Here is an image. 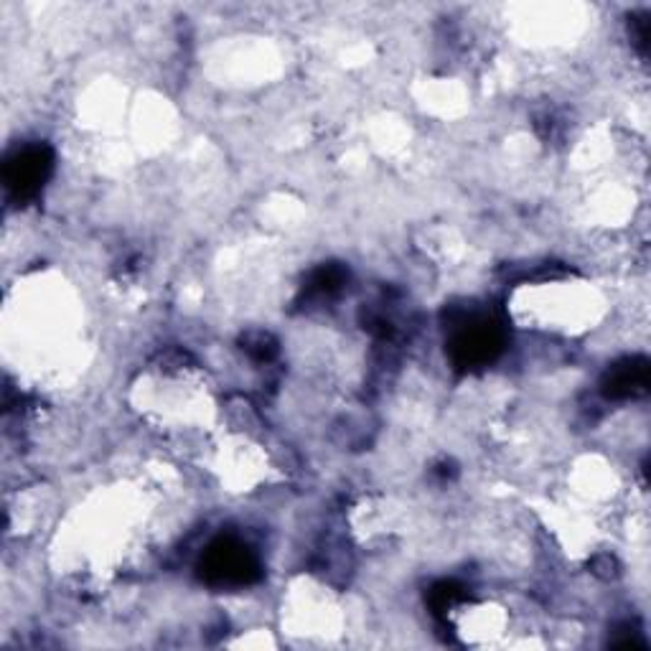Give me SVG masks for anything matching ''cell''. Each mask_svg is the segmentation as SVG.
<instances>
[{
  "mask_svg": "<svg viewBox=\"0 0 651 651\" xmlns=\"http://www.w3.org/2000/svg\"><path fill=\"white\" fill-rule=\"evenodd\" d=\"M242 349L255 359V362H270V359L278 354L276 339H272L268 331L247 333L242 339Z\"/></svg>",
  "mask_w": 651,
  "mask_h": 651,
  "instance_id": "obj_6",
  "label": "cell"
},
{
  "mask_svg": "<svg viewBox=\"0 0 651 651\" xmlns=\"http://www.w3.org/2000/svg\"><path fill=\"white\" fill-rule=\"evenodd\" d=\"M502 351V329L499 323L488 319H471L461 323V329L453 333L451 356L456 366H482Z\"/></svg>",
  "mask_w": 651,
  "mask_h": 651,
  "instance_id": "obj_3",
  "label": "cell"
},
{
  "mask_svg": "<svg viewBox=\"0 0 651 651\" xmlns=\"http://www.w3.org/2000/svg\"><path fill=\"white\" fill-rule=\"evenodd\" d=\"M202 578L217 588H242L260 578V562H257L250 547L235 537H221L207 547L202 558Z\"/></svg>",
  "mask_w": 651,
  "mask_h": 651,
  "instance_id": "obj_1",
  "label": "cell"
},
{
  "mask_svg": "<svg viewBox=\"0 0 651 651\" xmlns=\"http://www.w3.org/2000/svg\"><path fill=\"white\" fill-rule=\"evenodd\" d=\"M54 166V153L46 145H23L6 161L3 178L16 202H29L41 192Z\"/></svg>",
  "mask_w": 651,
  "mask_h": 651,
  "instance_id": "obj_2",
  "label": "cell"
},
{
  "mask_svg": "<svg viewBox=\"0 0 651 651\" xmlns=\"http://www.w3.org/2000/svg\"><path fill=\"white\" fill-rule=\"evenodd\" d=\"M464 598V588L456 586V582H441V586L433 588L431 593V603L435 608V613L448 611L453 603H458Z\"/></svg>",
  "mask_w": 651,
  "mask_h": 651,
  "instance_id": "obj_7",
  "label": "cell"
},
{
  "mask_svg": "<svg viewBox=\"0 0 651 651\" xmlns=\"http://www.w3.org/2000/svg\"><path fill=\"white\" fill-rule=\"evenodd\" d=\"M649 388V362L647 359H627L616 364L603 376V395L611 400H629L644 395Z\"/></svg>",
  "mask_w": 651,
  "mask_h": 651,
  "instance_id": "obj_4",
  "label": "cell"
},
{
  "mask_svg": "<svg viewBox=\"0 0 651 651\" xmlns=\"http://www.w3.org/2000/svg\"><path fill=\"white\" fill-rule=\"evenodd\" d=\"M347 270L341 265H323V268L313 270L311 280H308V293L313 296H333L341 286L347 282Z\"/></svg>",
  "mask_w": 651,
  "mask_h": 651,
  "instance_id": "obj_5",
  "label": "cell"
}]
</instances>
